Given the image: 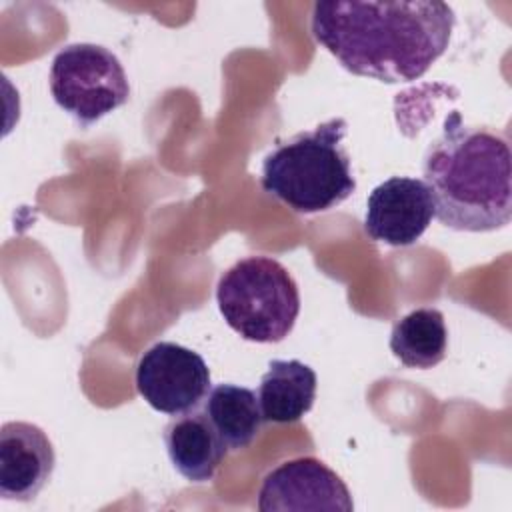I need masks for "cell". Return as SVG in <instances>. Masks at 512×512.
<instances>
[{
	"label": "cell",
	"instance_id": "obj_1",
	"mask_svg": "<svg viewBox=\"0 0 512 512\" xmlns=\"http://www.w3.org/2000/svg\"><path fill=\"white\" fill-rule=\"evenodd\" d=\"M456 24L444 2L326 0L312 8V36L348 72L386 84L418 80L446 52Z\"/></svg>",
	"mask_w": 512,
	"mask_h": 512
},
{
	"label": "cell",
	"instance_id": "obj_2",
	"mask_svg": "<svg viewBox=\"0 0 512 512\" xmlns=\"http://www.w3.org/2000/svg\"><path fill=\"white\" fill-rule=\"evenodd\" d=\"M510 162L504 132L466 126L460 114L452 112L422 162L438 222L460 232L504 228L512 218Z\"/></svg>",
	"mask_w": 512,
	"mask_h": 512
},
{
	"label": "cell",
	"instance_id": "obj_3",
	"mask_svg": "<svg viewBox=\"0 0 512 512\" xmlns=\"http://www.w3.org/2000/svg\"><path fill=\"white\" fill-rule=\"evenodd\" d=\"M348 124L330 118L276 146L262 162V188L300 214L326 212L356 190L350 156L344 148Z\"/></svg>",
	"mask_w": 512,
	"mask_h": 512
},
{
	"label": "cell",
	"instance_id": "obj_4",
	"mask_svg": "<svg viewBox=\"0 0 512 512\" xmlns=\"http://www.w3.org/2000/svg\"><path fill=\"white\" fill-rule=\"evenodd\" d=\"M216 302L226 324L244 340H284L300 314V290L292 274L270 256H246L218 280Z\"/></svg>",
	"mask_w": 512,
	"mask_h": 512
},
{
	"label": "cell",
	"instance_id": "obj_5",
	"mask_svg": "<svg viewBox=\"0 0 512 512\" xmlns=\"http://www.w3.org/2000/svg\"><path fill=\"white\" fill-rule=\"evenodd\" d=\"M54 102L82 128L124 106L130 84L118 56L100 44L64 46L50 66Z\"/></svg>",
	"mask_w": 512,
	"mask_h": 512
},
{
	"label": "cell",
	"instance_id": "obj_6",
	"mask_svg": "<svg viewBox=\"0 0 512 512\" xmlns=\"http://www.w3.org/2000/svg\"><path fill=\"white\" fill-rule=\"evenodd\" d=\"M136 390L156 412H192L210 390L204 358L176 342H156L136 364Z\"/></svg>",
	"mask_w": 512,
	"mask_h": 512
},
{
	"label": "cell",
	"instance_id": "obj_7",
	"mask_svg": "<svg viewBox=\"0 0 512 512\" xmlns=\"http://www.w3.org/2000/svg\"><path fill=\"white\" fill-rule=\"evenodd\" d=\"M258 510L352 512L354 502L344 480L322 460L304 456L270 470L258 490Z\"/></svg>",
	"mask_w": 512,
	"mask_h": 512
},
{
	"label": "cell",
	"instance_id": "obj_8",
	"mask_svg": "<svg viewBox=\"0 0 512 512\" xmlns=\"http://www.w3.org/2000/svg\"><path fill=\"white\" fill-rule=\"evenodd\" d=\"M432 218L434 202L424 180L392 176L370 192L364 228L372 240L400 248L416 244Z\"/></svg>",
	"mask_w": 512,
	"mask_h": 512
},
{
	"label": "cell",
	"instance_id": "obj_9",
	"mask_svg": "<svg viewBox=\"0 0 512 512\" xmlns=\"http://www.w3.org/2000/svg\"><path fill=\"white\" fill-rule=\"evenodd\" d=\"M56 452L46 432L30 422H6L0 428V496L30 502L52 478Z\"/></svg>",
	"mask_w": 512,
	"mask_h": 512
},
{
	"label": "cell",
	"instance_id": "obj_10",
	"mask_svg": "<svg viewBox=\"0 0 512 512\" xmlns=\"http://www.w3.org/2000/svg\"><path fill=\"white\" fill-rule=\"evenodd\" d=\"M162 436L172 466L196 484L210 482L228 452L204 412L180 414L166 424Z\"/></svg>",
	"mask_w": 512,
	"mask_h": 512
},
{
	"label": "cell",
	"instance_id": "obj_11",
	"mask_svg": "<svg viewBox=\"0 0 512 512\" xmlns=\"http://www.w3.org/2000/svg\"><path fill=\"white\" fill-rule=\"evenodd\" d=\"M316 372L300 360H272L260 378L258 404L264 422L290 424L310 412L316 398Z\"/></svg>",
	"mask_w": 512,
	"mask_h": 512
},
{
	"label": "cell",
	"instance_id": "obj_12",
	"mask_svg": "<svg viewBox=\"0 0 512 512\" xmlns=\"http://www.w3.org/2000/svg\"><path fill=\"white\" fill-rule=\"evenodd\" d=\"M202 412L228 450L250 446L264 424L256 392L238 384H216L210 388Z\"/></svg>",
	"mask_w": 512,
	"mask_h": 512
},
{
	"label": "cell",
	"instance_id": "obj_13",
	"mask_svg": "<svg viewBox=\"0 0 512 512\" xmlns=\"http://www.w3.org/2000/svg\"><path fill=\"white\" fill-rule=\"evenodd\" d=\"M390 350L408 368L438 366L448 352V330L438 308H416L402 316L390 332Z\"/></svg>",
	"mask_w": 512,
	"mask_h": 512
}]
</instances>
